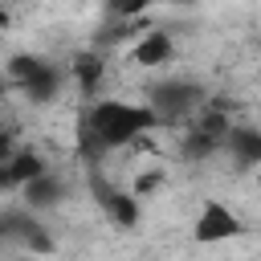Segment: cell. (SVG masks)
<instances>
[{
	"instance_id": "obj_3",
	"label": "cell",
	"mask_w": 261,
	"mask_h": 261,
	"mask_svg": "<svg viewBox=\"0 0 261 261\" xmlns=\"http://www.w3.org/2000/svg\"><path fill=\"white\" fill-rule=\"evenodd\" d=\"M8 77H12V86H20L33 102H49V98H57V90L65 86L69 69L49 65V61H41V57H12Z\"/></svg>"
},
{
	"instance_id": "obj_2",
	"label": "cell",
	"mask_w": 261,
	"mask_h": 261,
	"mask_svg": "<svg viewBox=\"0 0 261 261\" xmlns=\"http://www.w3.org/2000/svg\"><path fill=\"white\" fill-rule=\"evenodd\" d=\"M151 110L163 118V126H188L204 106V86L192 82V77H163L159 86H151Z\"/></svg>"
},
{
	"instance_id": "obj_6",
	"label": "cell",
	"mask_w": 261,
	"mask_h": 261,
	"mask_svg": "<svg viewBox=\"0 0 261 261\" xmlns=\"http://www.w3.org/2000/svg\"><path fill=\"white\" fill-rule=\"evenodd\" d=\"M0 163H4V188H24V184H33L37 175H45L49 167H45V159L33 151V147H16V151H8V155H0Z\"/></svg>"
},
{
	"instance_id": "obj_8",
	"label": "cell",
	"mask_w": 261,
	"mask_h": 261,
	"mask_svg": "<svg viewBox=\"0 0 261 261\" xmlns=\"http://www.w3.org/2000/svg\"><path fill=\"white\" fill-rule=\"evenodd\" d=\"M69 69V77H73V86H77V94L86 98V102H94V98H102L98 94V82H102V57H98V49H90V53H77L73 57V65H65Z\"/></svg>"
},
{
	"instance_id": "obj_13",
	"label": "cell",
	"mask_w": 261,
	"mask_h": 261,
	"mask_svg": "<svg viewBox=\"0 0 261 261\" xmlns=\"http://www.w3.org/2000/svg\"><path fill=\"white\" fill-rule=\"evenodd\" d=\"M8 4H24V0H8Z\"/></svg>"
},
{
	"instance_id": "obj_11",
	"label": "cell",
	"mask_w": 261,
	"mask_h": 261,
	"mask_svg": "<svg viewBox=\"0 0 261 261\" xmlns=\"http://www.w3.org/2000/svg\"><path fill=\"white\" fill-rule=\"evenodd\" d=\"M155 0H106V12H110V20H143V12Z\"/></svg>"
},
{
	"instance_id": "obj_7",
	"label": "cell",
	"mask_w": 261,
	"mask_h": 261,
	"mask_svg": "<svg viewBox=\"0 0 261 261\" xmlns=\"http://www.w3.org/2000/svg\"><path fill=\"white\" fill-rule=\"evenodd\" d=\"M61 196H65V184H61L57 171H45V175H37L33 184L20 188V204H24L29 212H45V208L61 204Z\"/></svg>"
},
{
	"instance_id": "obj_12",
	"label": "cell",
	"mask_w": 261,
	"mask_h": 261,
	"mask_svg": "<svg viewBox=\"0 0 261 261\" xmlns=\"http://www.w3.org/2000/svg\"><path fill=\"white\" fill-rule=\"evenodd\" d=\"M257 188H261V167H257Z\"/></svg>"
},
{
	"instance_id": "obj_9",
	"label": "cell",
	"mask_w": 261,
	"mask_h": 261,
	"mask_svg": "<svg viewBox=\"0 0 261 261\" xmlns=\"http://www.w3.org/2000/svg\"><path fill=\"white\" fill-rule=\"evenodd\" d=\"M98 196H102V208H106V216L114 220V224H122V228H135L139 224V196L135 192H126V188H98Z\"/></svg>"
},
{
	"instance_id": "obj_5",
	"label": "cell",
	"mask_w": 261,
	"mask_h": 261,
	"mask_svg": "<svg viewBox=\"0 0 261 261\" xmlns=\"http://www.w3.org/2000/svg\"><path fill=\"white\" fill-rule=\"evenodd\" d=\"M126 57H130L135 65H143V69H163V65H171V57H175V41H171L167 29H143V33L130 41Z\"/></svg>"
},
{
	"instance_id": "obj_4",
	"label": "cell",
	"mask_w": 261,
	"mask_h": 261,
	"mask_svg": "<svg viewBox=\"0 0 261 261\" xmlns=\"http://www.w3.org/2000/svg\"><path fill=\"white\" fill-rule=\"evenodd\" d=\"M241 232H245V224H241V216H237L224 200H216V196H204V200H200L196 220H192V237H196V245L237 241Z\"/></svg>"
},
{
	"instance_id": "obj_10",
	"label": "cell",
	"mask_w": 261,
	"mask_h": 261,
	"mask_svg": "<svg viewBox=\"0 0 261 261\" xmlns=\"http://www.w3.org/2000/svg\"><path fill=\"white\" fill-rule=\"evenodd\" d=\"M224 151H228V155H232V163H241V167H261V130L232 126V130H228Z\"/></svg>"
},
{
	"instance_id": "obj_1",
	"label": "cell",
	"mask_w": 261,
	"mask_h": 261,
	"mask_svg": "<svg viewBox=\"0 0 261 261\" xmlns=\"http://www.w3.org/2000/svg\"><path fill=\"white\" fill-rule=\"evenodd\" d=\"M163 130V118L151 110V102H126V98H94L86 102L82 118H77V139L86 159L122 151L130 143H139L143 135Z\"/></svg>"
}]
</instances>
